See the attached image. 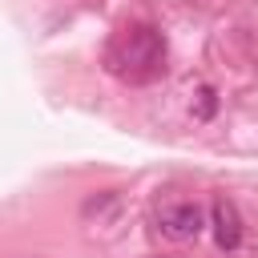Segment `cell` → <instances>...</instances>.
I'll return each mask as SVG.
<instances>
[{
  "instance_id": "obj_2",
  "label": "cell",
  "mask_w": 258,
  "mask_h": 258,
  "mask_svg": "<svg viewBox=\"0 0 258 258\" xmlns=\"http://www.w3.org/2000/svg\"><path fill=\"white\" fill-rule=\"evenodd\" d=\"M202 226H206V218H202L198 202H165L157 210V230L169 242H189V238L202 234Z\"/></svg>"
},
{
  "instance_id": "obj_3",
  "label": "cell",
  "mask_w": 258,
  "mask_h": 258,
  "mask_svg": "<svg viewBox=\"0 0 258 258\" xmlns=\"http://www.w3.org/2000/svg\"><path fill=\"white\" fill-rule=\"evenodd\" d=\"M210 226H214V242H218L222 250H234V246L242 242V218H238V210H234L230 198H214V206H210Z\"/></svg>"
},
{
  "instance_id": "obj_1",
  "label": "cell",
  "mask_w": 258,
  "mask_h": 258,
  "mask_svg": "<svg viewBox=\"0 0 258 258\" xmlns=\"http://www.w3.org/2000/svg\"><path fill=\"white\" fill-rule=\"evenodd\" d=\"M105 69L125 85H153L165 73V36L153 24H125L105 44Z\"/></svg>"
}]
</instances>
